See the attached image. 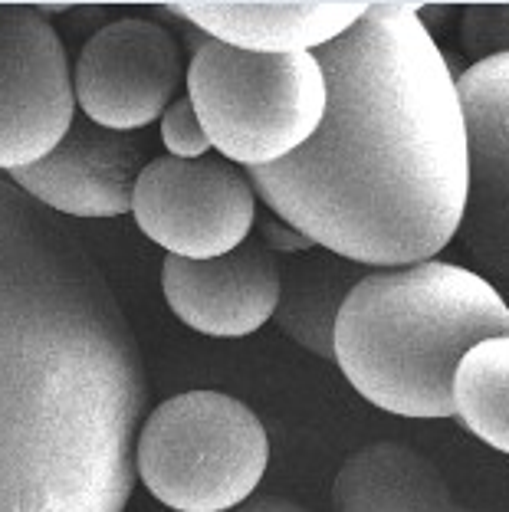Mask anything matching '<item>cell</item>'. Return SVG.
<instances>
[{"instance_id": "1", "label": "cell", "mask_w": 509, "mask_h": 512, "mask_svg": "<svg viewBox=\"0 0 509 512\" xmlns=\"http://www.w3.org/2000/svg\"><path fill=\"white\" fill-rule=\"evenodd\" d=\"M148 381L92 253L0 178V512H125Z\"/></svg>"}, {"instance_id": "2", "label": "cell", "mask_w": 509, "mask_h": 512, "mask_svg": "<svg viewBox=\"0 0 509 512\" xmlns=\"http://www.w3.org/2000/svg\"><path fill=\"white\" fill-rule=\"evenodd\" d=\"M418 7L372 0L349 33L319 46L322 125L289 158L250 171L276 217L372 270L434 260L467 207L457 76Z\"/></svg>"}, {"instance_id": "3", "label": "cell", "mask_w": 509, "mask_h": 512, "mask_svg": "<svg viewBox=\"0 0 509 512\" xmlns=\"http://www.w3.org/2000/svg\"><path fill=\"white\" fill-rule=\"evenodd\" d=\"M509 335L496 286L460 263L368 270L335 322V362L368 404L414 421L454 417V378L480 342Z\"/></svg>"}, {"instance_id": "4", "label": "cell", "mask_w": 509, "mask_h": 512, "mask_svg": "<svg viewBox=\"0 0 509 512\" xmlns=\"http://www.w3.org/2000/svg\"><path fill=\"white\" fill-rule=\"evenodd\" d=\"M184 83L211 145L250 171L303 148L329 102L316 53H250L217 40L198 43Z\"/></svg>"}, {"instance_id": "5", "label": "cell", "mask_w": 509, "mask_h": 512, "mask_svg": "<svg viewBox=\"0 0 509 512\" xmlns=\"http://www.w3.org/2000/svg\"><path fill=\"white\" fill-rule=\"evenodd\" d=\"M270 463L266 427L224 391H184L158 404L138 434L135 470L161 506L230 512L253 499Z\"/></svg>"}, {"instance_id": "6", "label": "cell", "mask_w": 509, "mask_h": 512, "mask_svg": "<svg viewBox=\"0 0 509 512\" xmlns=\"http://www.w3.org/2000/svg\"><path fill=\"white\" fill-rule=\"evenodd\" d=\"M135 224L168 256L211 260L250 240L257 201L247 174L230 161L204 155L194 161H148L132 197Z\"/></svg>"}, {"instance_id": "7", "label": "cell", "mask_w": 509, "mask_h": 512, "mask_svg": "<svg viewBox=\"0 0 509 512\" xmlns=\"http://www.w3.org/2000/svg\"><path fill=\"white\" fill-rule=\"evenodd\" d=\"M76 119L63 40L37 7L0 4V171L43 161Z\"/></svg>"}, {"instance_id": "8", "label": "cell", "mask_w": 509, "mask_h": 512, "mask_svg": "<svg viewBox=\"0 0 509 512\" xmlns=\"http://www.w3.org/2000/svg\"><path fill=\"white\" fill-rule=\"evenodd\" d=\"M184 76L178 40L161 23L125 17L83 46L73 89L89 122L135 132L165 115Z\"/></svg>"}, {"instance_id": "9", "label": "cell", "mask_w": 509, "mask_h": 512, "mask_svg": "<svg viewBox=\"0 0 509 512\" xmlns=\"http://www.w3.org/2000/svg\"><path fill=\"white\" fill-rule=\"evenodd\" d=\"M467 125V207L460 247L483 273L509 283V56L457 76Z\"/></svg>"}, {"instance_id": "10", "label": "cell", "mask_w": 509, "mask_h": 512, "mask_svg": "<svg viewBox=\"0 0 509 512\" xmlns=\"http://www.w3.org/2000/svg\"><path fill=\"white\" fill-rule=\"evenodd\" d=\"M148 145L135 132H112L73 119L60 145L37 165L10 171V181L43 207L73 217H119L132 211Z\"/></svg>"}, {"instance_id": "11", "label": "cell", "mask_w": 509, "mask_h": 512, "mask_svg": "<svg viewBox=\"0 0 509 512\" xmlns=\"http://www.w3.org/2000/svg\"><path fill=\"white\" fill-rule=\"evenodd\" d=\"M161 289L188 329L214 339H240L273 319L280 302V260L257 237L211 260L168 256Z\"/></svg>"}, {"instance_id": "12", "label": "cell", "mask_w": 509, "mask_h": 512, "mask_svg": "<svg viewBox=\"0 0 509 512\" xmlns=\"http://www.w3.org/2000/svg\"><path fill=\"white\" fill-rule=\"evenodd\" d=\"M365 0H188L168 4L207 37L250 53H316L368 14Z\"/></svg>"}, {"instance_id": "13", "label": "cell", "mask_w": 509, "mask_h": 512, "mask_svg": "<svg viewBox=\"0 0 509 512\" xmlns=\"http://www.w3.org/2000/svg\"><path fill=\"white\" fill-rule=\"evenodd\" d=\"M332 512H457V503L434 460L398 440H378L342 463Z\"/></svg>"}, {"instance_id": "14", "label": "cell", "mask_w": 509, "mask_h": 512, "mask_svg": "<svg viewBox=\"0 0 509 512\" xmlns=\"http://www.w3.org/2000/svg\"><path fill=\"white\" fill-rule=\"evenodd\" d=\"M368 270L322 247L286 256L280 263L276 325L319 358H335V322L352 289Z\"/></svg>"}, {"instance_id": "15", "label": "cell", "mask_w": 509, "mask_h": 512, "mask_svg": "<svg viewBox=\"0 0 509 512\" xmlns=\"http://www.w3.org/2000/svg\"><path fill=\"white\" fill-rule=\"evenodd\" d=\"M454 417L487 447L509 453V335L480 342L460 362Z\"/></svg>"}, {"instance_id": "16", "label": "cell", "mask_w": 509, "mask_h": 512, "mask_svg": "<svg viewBox=\"0 0 509 512\" xmlns=\"http://www.w3.org/2000/svg\"><path fill=\"white\" fill-rule=\"evenodd\" d=\"M460 43L473 63L509 56V4H470L460 20Z\"/></svg>"}, {"instance_id": "17", "label": "cell", "mask_w": 509, "mask_h": 512, "mask_svg": "<svg viewBox=\"0 0 509 512\" xmlns=\"http://www.w3.org/2000/svg\"><path fill=\"white\" fill-rule=\"evenodd\" d=\"M161 142L171 151V158H184V161L204 158L214 148L188 96L175 99L165 109V115H161Z\"/></svg>"}, {"instance_id": "18", "label": "cell", "mask_w": 509, "mask_h": 512, "mask_svg": "<svg viewBox=\"0 0 509 512\" xmlns=\"http://www.w3.org/2000/svg\"><path fill=\"white\" fill-rule=\"evenodd\" d=\"M260 240L270 247L276 256H296V253H306L312 250L316 243H312L303 230H296L293 224H286V220H280L273 211L270 214H263L260 220Z\"/></svg>"}, {"instance_id": "19", "label": "cell", "mask_w": 509, "mask_h": 512, "mask_svg": "<svg viewBox=\"0 0 509 512\" xmlns=\"http://www.w3.org/2000/svg\"><path fill=\"white\" fill-rule=\"evenodd\" d=\"M230 512H309L299 503H289V499H280V496H260V499H247L244 506L230 509Z\"/></svg>"}, {"instance_id": "20", "label": "cell", "mask_w": 509, "mask_h": 512, "mask_svg": "<svg viewBox=\"0 0 509 512\" xmlns=\"http://www.w3.org/2000/svg\"><path fill=\"white\" fill-rule=\"evenodd\" d=\"M457 512H473V509H467V506H457Z\"/></svg>"}]
</instances>
